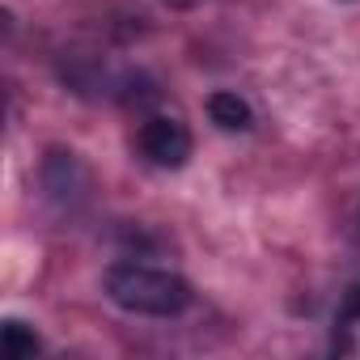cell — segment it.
<instances>
[{"instance_id":"8992f818","label":"cell","mask_w":360,"mask_h":360,"mask_svg":"<svg viewBox=\"0 0 360 360\" xmlns=\"http://www.w3.org/2000/svg\"><path fill=\"white\" fill-rule=\"evenodd\" d=\"M356 238H360V217H356Z\"/></svg>"},{"instance_id":"7a4b0ae2","label":"cell","mask_w":360,"mask_h":360,"mask_svg":"<svg viewBox=\"0 0 360 360\" xmlns=\"http://www.w3.org/2000/svg\"><path fill=\"white\" fill-rule=\"evenodd\" d=\"M136 144H140V157H144L148 165H157V169H183L187 157H191V148H195L187 123L174 119V115H153V119H144Z\"/></svg>"},{"instance_id":"5b68a950","label":"cell","mask_w":360,"mask_h":360,"mask_svg":"<svg viewBox=\"0 0 360 360\" xmlns=\"http://www.w3.org/2000/svg\"><path fill=\"white\" fill-rule=\"evenodd\" d=\"M169 5H191V0H169Z\"/></svg>"},{"instance_id":"277c9868","label":"cell","mask_w":360,"mask_h":360,"mask_svg":"<svg viewBox=\"0 0 360 360\" xmlns=\"http://www.w3.org/2000/svg\"><path fill=\"white\" fill-rule=\"evenodd\" d=\"M0 335H5V352H9V360H30V356L43 347V343H39V335H34L26 322H18V318H9Z\"/></svg>"},{"instance_id":"6da1fadb","label":"cell","mask_w":360,"mask_h":360,"mask_svg":"<svg viewBox=\"0 0 360 360\" xmlns=\"http://www.w3.org/2000/svg\"><path fill=\"white\" fill-rule=\"evenodd\" d=\"M102 284L119 309L144 314V318H174L191 305V284L183 276L144 267V263H115V267H106Z\"/></svg>"},{"instance_id":"3957f363","label":"cell","mask_w":360,"mask_h":360,"mask_svg":"<svg viewBox=\"0 0 360 360\" xmlns=\"http://www.w3.org/2000/svg\"><path fill=\"white\" fill-rule=\"evenodd\" d=\"M208 119H212L221 131H250V127H255L250 102L238 98V94H229V89H217V94L208 98Z\"/></svg>"}]
</instances>
